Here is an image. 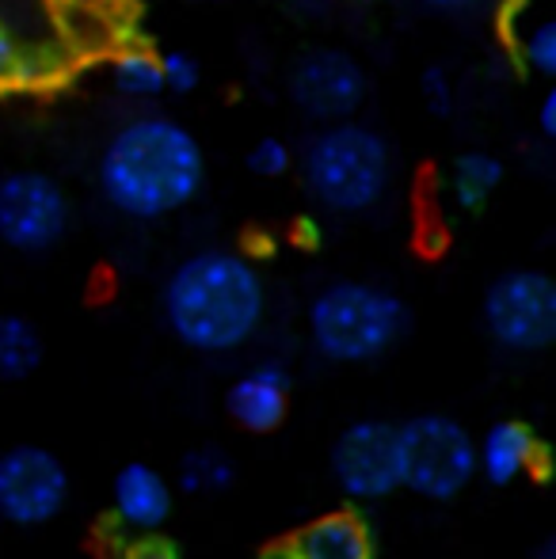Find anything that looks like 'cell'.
Instances as JSON below:
<instances>
[{
  "instance_id": "cell-26",
  "label": "cell",
  "mask_w": 556,
  "mask_h": 559,
  "mask_svg": "<svg viewBox=\"0 0 556 559\" xmlns=\"http://www.w3.org/2000/svg\"><path fill=\"white\" fill-rule=\"evenodd\" d=\"M534 559H556V537H545L542 545H537Z\"/></svg>"
},
{
  "instance_id": "cell-25",
  "label": "cell",
  "mask_w": 556,
  "mask_h": 559,
  "mask_svg": "<svg viewBox=\"0 0 556 559\" xmlns=\"http://www.w3.org/2000/svg\"><path fill=\"white\" fill-rule=\"evenodd\" d=\"M260 559H297V556L289 552V545H286V540H282V545H271L268 552H263Z\"/></svg>"
},
{
  "instance_id": "cell-28",
  "label": "cell",
  "mask_w": 556,
  "mask_h": 559,
  "mask_svg": "<svg viewBox=\"0 0 556 559\" xmlns=\"http://www.w3.org/2000/svg\"><path fill=\"white\" fill-rule=\"evenodd\" d=\"M297 236H301L305 243H317V225H301L297 228Z\"/></svg>"
},
{
  "instance_id": "cell-2",
  "label": "cell",
  "mask_w": 556,
  "mask_h": 559,
  "mask_svg": "<svg viewBox=\"0 0 556 559\" xmlns=\"http://www.w3.org/2000/svg\"><path fill=\"white\" fill-rule=\"evenodd\" d=\"M206 164L202 148L179 122L145 115L127 122L99 156V187L119 214L156 222L199 194Z\"/></svg>"
},
{
  "instance_id": "cell-9",
  "label": "cell",
  "mask_w": 556,
  "mask_h": 559,
  "mask_svg": "<svg viewBox=\"0 0 556 559\" xmlns=\"http://www.w3.org/2000/svg\"><path fill=\"white\" fill-rule=\"evenodd\" d=\"M69 199L43 171H15L0 179V240L15 251H46L66 236Z\"/></svg>"
},
{
  "instance_id": "cell-20",
  "label": "cell",
  "mask_w": 556,
  "mask_h": 559,
  "mask_svg": "<svg viewBox=\"0 0 556 559\" xmlns=\"http://www.w3.org/2000/svg\"><path fill=\"white\" fill-rule=\"evenodd\" d=\"M115 84L119 92L127 96H156L164 88V76H161V58L149 50H127L119 61H115Z\"/></svg>"
},
{
  "instance_id": "cell-3",
  "label": "cell",
  "mask_w": 556,
  "mask_h": 559,
  "mask_svg": "<svg viewBox=\"0 0 556 559\" xmlns=\"http://www.w3.org/2000/svg\"><path fill=\"white\" fill-rule=\"evenodd\" d=\"M409 335V305L374 282H332L309 305V338L335 366H370Z\"/></svg>"
},
{
  "instance_id": "cell-5",
  "label": "cell",
  "mask_w": 556,
  "mask_h": 559,
  "mask_svg": "<svg viewBox=\"0 0 556 559\" xmlns=\"http://www.w3.org/2000/svg\"><path fill=\"white\" fill-rule=\"evenodd\" d=\"M401 487L427 502H453L476 479V438L453 415H412L397 427Z\"/></svg>"
},
{
  "instance_id": "cell-19",
  "label": "cell",
  "mask_w": 556,
  "mask_h": 559,
  "mask_svg": "<svg viewBox=\"0 0 556 559\" xmlns=\"http://www.w3.org/2000/svg\"><path fill=\"white\" fill-rule=\"evenodd\" d=\"M514 50H519L522 66H530L534 73L553 76L556 73V27L542 15H527L514 27Z\"/></svg>"
},
{
  "instance_id": "cell-17",
  "label": "cell",
  "mask_w": 556,
  "mask_h": 559,
  "mask_svg": "<svg viewBox=\"0 0 556 559\" xmlns=\"http://www.w3.org/2000/svg\"><path fill=\"white\" fill-rule=\"evenodd\" d=\"M499 179H504V168L499 160H492L488 153H469L453 164L450 171V194L458 210H481L484 202L496 194Z\"/></svg>"
},
{
  "instance_id": "cell-4",
  "label": "cell",
  "mask_w": 556,
  "mask_h": 559,
  "mask_svg": "<svg viewBox=\"0 0 556 559\" xmlns=\"http://www.w3.org/2000/svg\"><path fill=\"white\" fill-rule=\"evenodd\" d=\"M393 160L374 130L340 122L320 130L305 148V183L320 206L335 214H366L389 191Z\"/></svg>"
},
{
  "instance_id": "cell-22",
  "label": "cell",
  "mask_w": 556,
  "mask_h": 559,
  "mask_svg": "<svg viewBox=\"0 0 556 559\" xmlns=\"http://www.w3.org/2000/svg\"><path fill=\"white\" fill-rule=\"evenodd\" d=\"M161 76H164V88L191 92L194 84H199V66H194L187 53H164V58H161Z\"/></svg>"
},
{
  "instance_id": "cell-15",
  "label": "cell",
  "mask_w": 556,
  "mask_h": 559,
  "mask_svg": "<svg viewBox=\"0 0 556 559\" xmlns=\"http://www.w3.org/2000/svg\"><path fill=\"white\" fill-rule=\"evenodd\" d=\"M237 484V461L222 445H194L179 456V487L187 495H222Z\"/></svg>"
},
{
  "instance_id": "cell-24",
  "label": "cell",
  "mask_w": 556,
  "mask_h": 559,
  "mask_svg": "<svg viewBox=\"0 0 556 559\" xmlns=\"http://www.w3.org/2000/svg\"><path fill=\"white\" fill-rule=\"evenodd\" d=\"M537 126H542L545 138H556V92H545L542 107H537Z\"/></svg>"
},
{
  "instance_id": "cell-18",
  "label": "cell",
  "mask_w": 556,
  "mask_h": 559,
  "mask_svg": "<svg viewBox=\"0 0 556 559\" xmlns=\"http://www.w3.org/2000/svg\"><path fill=\"white\" fill-rule=\"evenodd\" d=\"M50 61L35 53L31 46L20 43L12 27L0 23V88H23V84H38Z\"/></svg>"
},
{
  "instance_id": "cell-16",
  "label": "cell",
  "mask_w": 556,
  "mask_h": 559,
  "mask_svg": "<svg viewBox=\"0 0 556 559\" xmlns=\"http://www.w3.org/2000/svg\"><path fill=\"white\" fill-rule=\"evenodd\" d=\"M43 366V335L31 320L0 317V381H27Z\"/></svg>"
},
{
  "instance_id": "cell-13",
  "label": "cell",
  "mask_w": 556,
  "mask_h": 559,
  "mask_svg": "<svg viewBox=\"0 0 556 559\" xmlns=\"http://www.w3.org/2000/svg\"><path fill=\"white\" fill-rule=\"evenodd\" d=\"M225 412L248 435H271L289 415V373L275 361L252 366L225 392Z\"/></svg>"
},
{
  "instance_id": "cell-14",
  "label": "cell",
  "mask_w": 556,
  "mask_h": 559,
  "mask_svg": "<svg viewBox=\"0 0 556 559\" xmlns=\"http://www.w3.org/2000/svg\"><path fill=\"white\" fill-rule=\"evenodd\" d=\"M297 559H374L370 525L355 510H335L286 537Z\"/></svg>"
},
{
  "instance_id": "cell-7",
  "label": "cell",
  "mask_w": 556,
  "mask_h": 559,
  "mask_svg": "<svg viewBox=\"0 0 556 559\" xmlns=\"http://www.w3.org/2000/svg\"><path fill=\"white\" fill-rule=\"evenodd\" d=\"M69 507V468L43 445L0 453V518L20 530L46 525Z\"/></svg>"
},
{
  "instance_id": "cell-11",
  "label": "cell",
  "mask_w": 556,
  "mask_h": 559,
  "mask_svg": "<svg viewBox=\"0 0 556 559\" xmlns=\"http://www.w3.org/2000/svg\"><path fill=\"white\" fill-rule=\"evenodd\" d=\"M553 456L537 430L522 419H499L476 438V476L492 487H511L522 476L549 479Z\"/></svg>"
},
{
  "instance_id": "cell-8",
  "label": "cell",
  "mask_w": 556,
  "mask_h": 559,
  "mask_svg": "<svg viewBox=\"0 0 556 559\" xmlns=\"http://www.w3.org/2000/svg\"><path fill=\"white\" fill-rule=\"evenodd\" d=\"M332 479L351 502H378L401 491V449L397 427L381 419H358L335 438Z\"/></svg>"
},
{
  "instance_id": "cell-27",
  "label": "cell",
  "mask_w": 556,
  "mask_h": 559,
  "mask_svg": "<svg viewBox=\"0 0 556 559\" xmlns=\"http://www.w3.org/2000/svg\"><path fill=\"white\" fill-rule=\"evenodd\" d=\"M438 8H469V4H481V0H430Z\"/></svg>"
},
{
  "instance_id": "cell-23",
  "label": "cell",
  "mask_w": 556,
  "mask_h": 559,
  "mask_svg": "<svg viewBox=\"0 0 556 559\" xmlns=\"http://www.w3.org/2000/svg\"><path fill=\"white\" fill-rule=\"evenodd\" d=\"M450 76L442 69H427L423 73V99H427L430 111H450Z\"/></svg>"
},
{
  "instance_id": "cell-30",
  "label": "cell",
  "mask_w": 556,
  "mask_h": 559,
  "mask_svg": "<svg viewBox=\"0 0 556 559\" xmlns=\"http://www.w3.org/2000/svg\"><path fill=\"white\" fill-rule=\"evenodd\" d=\"M122 559H130V556H127V552H122Z\"/></svg>"
},
{
  "instance_id": "cell-10",
  "label": "cell",
  "mask_w": 556,
  "mask_h": 559,
  "mask_svg": "<svg viewBox=\"0 0 556 559\" xmlns=\"http://www.w3.org/2000/svg\"><path fill=\"white\" fill-rule=\"evenodd\" d=\"M294 99L317 118H347L363 104L366 76L347 53L340 50H312L294 66L289 76Z\"/></svg>"
},
{
  "instance_id": "cell-1",
  "label": "cell",
  "mask_w": 556,
  "mask_h": 559,
  "mask_svg": "<svg viewBox=\"0 0 556 559\" xmlns=\"http://www.w3.org/2000/svg\"><path fill=\"white\" fill-rule=\"evenodd\" d=\"M164 324L194 354H233L260 332L268 289L252 259L237 251H199L164 282Z\"/></svg>"
},
{
  "instance_id": "cell-6",
  "label": "cell",
  "mask_w": 556,
  "mask_h": 559,
  "mask_svg": "<svg viewBox=\"0 0 556 559\" xmlns=\"http://www.w3.org/2000/svg\"><path fill=\"white\" fill-rule=\"evenodd\" d=\"M484 332L511 354H542L556 338V286L542 271H511L484 294Z\"/></svg>"
},
{
  "instance_id": "cell-29",
  "label": "cell",
  "mask_w": 556,
  "mask_h": 559,
  "mask_svg": "<svg viewBox=\"0 0 556 559\" xmlns=\"http://www.w3.org/2000/svg\"><path fill=\"white\" fill-rule=\"evenodd\" d=\"M69 4H81V8H92V4H104V0H69Z\"/></svg>"
},
{
  "instance_id": "cell-21",
  "label": "cell",
  "mask_w": 556,
  "mask_h": 559,
  "mask_svg": "<svg viewBox=\"0 0 556 559\" xmlns=\"http://www.w3.org/2000/svg\"><path fill=\"white\" fill-rule=\"evenodd\" d=\"M248 168H252L256 176H263V179H275V176H282V171L289 168V148L282 145V141H275V138L256 141L252 153H248Z\"/></svg>"
},
{
  "instance_id": "cell-12",
  "label": "cell",
  "mask_w": 556,
  "mask_h": 559,
  "mask_svg": "<svg viewBox=\"0 0 556 559\" xmlns=\"http://www.w3.org/2000/svg\"><path fill=\"white\" fill-rule=\"evenodd\" d=\"M176 507V491H171L168 476L145 461H130L119 468L111 487V514L119 530L127 533H161V525L171 518Z\"/></svg>"
}]
</instances>
